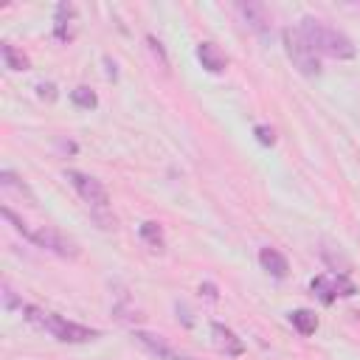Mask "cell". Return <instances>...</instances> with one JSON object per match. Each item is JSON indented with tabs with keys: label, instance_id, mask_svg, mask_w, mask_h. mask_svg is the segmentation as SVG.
Segmentation results:
<instances>
[{
	"label": "cell",
	"instance_id": "1",
	"mask_svg": "<svg viewBox=\"0 0 360 360\" xmlns=\"http://www.w3.org/2000/svg\"><path fill=\"white\" fill-rule=\"evenodd\" d=\"M22 318H25L31 326L48 332L51 338H56V340H62V343H90V340H96V338L101 335L98 329L73 323V321H68V318H62V315H56V312H45V309L34 307V304H25V307H22Z\"/></svg>",
	"mask_w": 360,
	"mask_h": 360
},
{
	"label": "cell",
	"instance_id": "2",
	"mask_svg": "<svg viewBox=\"0 0 360 360\" xmlns=\"http://www.w3.org/2000/svg\"><path fill=\"white\" fill-rule=\"evenodd\" d=\"M298 31H301L304 39L312 45L315 53H323V56H329V59H352V56H354L352 39H349L343 31L326 25V22L318 20V17H309V14H307V17L301 20Z\"/></svg>",
	"mask_w": 360,
	"mask_h": 360
},
{
	"label": "cell",
	"instance_id": "3",
	"mask_svg": "<svg viewBox=\"0 0 360 360\" xmlns=\"http://www.w3.org/2000/svg\"><path fill=\"white\" fill-rule=\"evenodd\" d=\"M3 217H6V219L14 225V231L22 233V239H28L31 245H37V248H42V250H51V253H56V256H62V259H76V256H79L76 242L68 239L65 233H59L56 228H48V225H42V228H28L8 205H3Z\"/></svg>",
	"mask_w": 360,
	"mask_h": 360
},
{
	"label": "cell",
	"instance_id": "4",
	"mask_svg": "<svg viewBox=\"0 0 360 360\" xmlns=\"http://www.w3.org/2000/svg\"><path fill=\"white\" fill-rule=\"evenodd\" d=\"M281 39H284V51H287V56H290V62L298 73H304V76H318L321 73L318 53L312 51V45L304 39V34L298 28H284Z\"/></svg>",
	"mask_w": 360,
	"mask_h": 360
},
{
	"label": "cell",
	"instance_id": "5",
	"mask_svg": "<svg viewBox=\"0 0 360 360\" xmlns=\"http://www.w3.org/2000/svg\"><path fill=\"white\" fill-rule=\"evenodd\" d=\"M65 180L73 186V191H76L90 208H107L110 194H107V188L101 186V180H96V177L84 174V172H76V169H68V172H65Z\"/></svg>",
	"mask_w": 360,
	"mask_h": 360
},
{
	"label": "cell",
	"instance_id": "6",
	"mask_svg": "<svg viewBox=\"0 0 360 360\" xmlns=\"http://www.w3.org/2000/svg\"><path fill=\"white\" fill-rule=\"evenodd\" d=\"M309 290L323 301V304H332L338 295H354V284L349 281L346 273H338V276H318L309 281Z\"/></svg>",
	"mask_w": 360,
	"mask_h": 360
},
{
	"label": "cell",
	"instance_id": "7",
	"mask_svg": "<svg viewBox=\"0 0 360 360\" xmlns=\"http://www.w3.org/2000/svg\"><path fill=\"white\" fill-rule=\"evenodd\" d=\"M211 343L225 354V357H239V354H245V343H242V338H236V332L233 329H228L225 323H211Z\"/></svg>",
	"mask_w": 360,
	"mask_h": 360
},
{
	"label": "cell",
	"instance_id": "8",
	"mask_svg": "<svg viewBox=\"0 0 360 360\" xmlns=\"http://www.w3.org/2000/svg\"><path fill=\"white\" fill-rule=\"evenodd\" d=\"M135 340H138L143 349H149L158 360H186V354L174 352L163 338H158V335H152V332H135Z\"/></svg>",
	"mask_w": 360,
	"mask_h": 360
},
{
	"label": "cell",
	"instance_id": "9",
	"mask_svg": "<svg viewBox=\"0 0 360 360\" xmlns=\"http://www.w3.org/2000/svg\"><path fill=\"white\" fill-rule=\"evenodd\" d=\"M197 59L202 62V68L208 73H222L225 65H228V56L214 45V42H200L197 45Z\"/></svg>",
	"mask_w": 360,
	"mask_h": 360
},
{
	"label": "cell",
	"instance_id": "10",
	"mask_svg": "<svg viewBox=\"0 0 360 360\" xmlns=\"http://www.w3.org/2000/svg\"><path fill=\"white\" fill-rule=\"evenodd\" d=\"M259 264H262L273 278H284V276H287V270H290L287 259H284L276 248H262V250H259Z\"/></svg>",
	"mask_w": 360,
	"mask_h": 360
},
{
	"label": "cell",
	"instance_id": "11",
	"mask_svg": "<svg viewBox=\"0 0 360 360\" xmlns=\"http://www.w3.org/2000/svg\"><path fill=\"white\" fill-rule=\"evenodd\" d=\"M76 20V8L73 6H68V3H62V6H56V31H53V37L56 39H62V42H68L70 37H73V31L68 28L70 22Z\"/></svg>",
	"mask_w": 360,
	"mask_h": 360
},
{
	"label": "cell",
	"instance_id": "12",
	"mask_svg": "<svg viewBox=\"0 0 360 360\" xmlns=\"http://www.w3.org/2000/svg\"><path fill=\"white\" fill-rule=\"evenodd\" d=\"M239 11H242V14H245V20H248L253 28H259V31H264V28H267V22H270L267 8H264L262 3H248V6L242 3V6H239Z\"/></svg>",
	"mask_w": 360,
	"mask_h": 360
},
{
	"label": "cell",
	"instance_id": "13",
	"mask_svg": "<svg viewBox=\"0 0 360 360\" xmlns=\"http://www.w3.org/2000/svg\"><path fill=\"white\" fill-rule=\"evenodd\" d=\"M0 53H3V62H6L8 70H28V65H31L28 56L20 53L11 42H3V45H0Z\"/></svg>",
	"mask_w": 360,
	"mask_h": 360
},
{
	"label": "cell",
	"instance_id": "14",
	"mask_svg": "<svg viewBox=\"0 0 360 360\" xmlns=\"http://www.w3.org/2000/svg\"><path fill=\"white\" fill-rule=\"evenodd\" d=\"M290 323H292L301 335H315V329H318V318H315V312H309V309H295V312H290Z\"/></svg>",
	"mask_w": 360,
	"mask_h": 360
},
{
	"label": "cell",
	"instance_id": "15",
	"mask_svg": "<svg viewBox=\"0 0 360 360\" xmlns=\"http://www.w3.org/2000/svg\"><path fill=\"white\" fill-rule=\"evenodd\" d=\"M138 233H141V239L152 248V250H163V228L158 225V222H141V228H138Z\"/></svg>",
	"mask_w": 360,
	"mask_h": 360
},
{
	"label": "cell",
	"instance_id": "16",
	"mask_svg": "<svg viewBox=\"0 0 360 360\" xmlns=\"http://www.w3.org/2000/svg\"><path fill=\"white\" fill-rule=\"evenodd\" d=\"M70 101H73L76 107H82V110H93V107L98 104V98H96V93H93L90 87H76V90H70Z\"/></svg>",
	"mask_w": 360,
	"mask_h": 360
},
{
	"label": "cell",
	"instance_id": "17",
	"mask_svg": "<svg viewBox=\"0 0 360 360\" xmlns=\"http://www.w3.org/2000/svg\"><path fill=\"white\" fill-rule=\"evenodd\" d=\"M0 186H3V188H14V191L25 194L28 200H34V194L28 191V186H25V183H22V180H20L14 172H8V169H3V172H0Z\"/></svg>",
	"mask_w": 360,
	"mask_h": 360
},
{
	"label": "cell",
	"instance_id": "18",
	"mask_svg": "<svg viewBox=\"0 0 360 360\" xmlns=\"http://www.w3.org/2000/svg\"><path fill=\"white\" fill-rule=\"evenodd\" d=\"M146 42H149L152 53H155V56L160 59V65H163V68H169V59H166V51H163V45H160V42H158L155 37H146Z\"/></svg>",
	"mask_w": 360,
	"mask_h": 360
},
{
	"label": "cell",
	"instance_id": "19",
	"mask_svg": "<svg viewBox=\"0 0 360 360\" xmlns=\"http://www.w3.org/2000/svg\"><path fill=\"white\" fill-rule=\"evenodd\" d=\"M253 132H256V138H259V143H264V146H270V143L276 141V135H273V129H270V127H264V124H259V127H256Z\"/></svg>",
	"mask_w": 360,
	"mask_h": 360
},
{
	"label": "cell",
	"instance_id": "20",
	"mask_svg": "<svg viewBox=\"0 0 360 360\" xmlns=\"http://www.w3.org/2000/svg\"><path fill=\"white\" fill-rule=\"evenodd\" d=\"M3 298H6V309H14V307H17V295L11 292V287H8V284L3 287Z\"/></svg>",
	"mask_w": 360,
	"mask_h": 360
},
{
	"label": "cell",
	"instance_id": "21",
	"mask_svg": "<svg viewBox=\"0 0 360 360\" xmlns=\"http://www.w3.org/2000/svg\"><path fill=\"white\" fill-rule=\"evenodd\" d=\"M200 292H205L211 301H217V292H214V287H211V284H202V287H200Z\"/></svg>",
	"mask_w": 360,
	"mask_h": 360
},
{
	"label": "cell",
	"instance_id": "22",
	"mask_svg": "<svg viewBox=\"0 0 360 360\" xmlns=\"http://www.w3.org/2000/svg\"><path fill=\"white\" fill-rule=\"evenodd\" d=\"M186 360H194V357H188V354H186Z\"/></svg>",
	"mask_w": 360,
	"mask_h": 360
}]
</instances>
